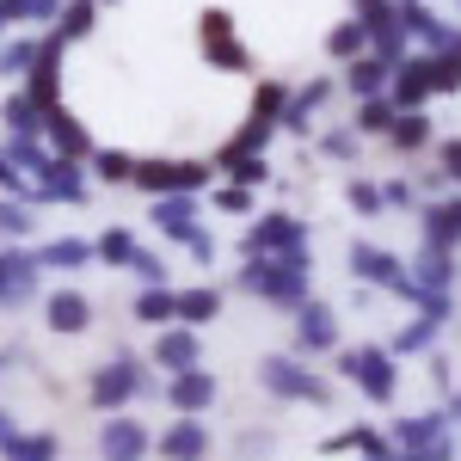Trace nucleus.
<instances>
[{
    "label": "nucleus",
    "mask_w": 461,
    "mask_h": 461,
    "mask_svg": "<svg viewBox=\"0 0 461 461\" xmlns=\"http://www.w3.org/2000/svg\"><path fill=\"white\" fill-rule=\"evenodd\" d=\"M308 284H314V258H308V247L295 252H271V258H252V265H240V289L247 295H265V302H308Z\"/></svg>",
    "instance_id": "obj_1"
},
{
    "label": "nucleus",
    "mask_w": 461,
    "mask_h": 461,
    "mask_svg": "<svg viewBox=\"0 0 461 461\" xmlns=\"http://www.w3.org/2000/svg\"><path fill=\"white\" fill-rule=\"evenodd\" d=\"M148 449H160V461H210V425L203 419H173Z\"/></svg>",
    "instance_id": "obj_9"
},
{
    "label": "nucleus",
    "mask_w": 461,
    "mask_h": 461,
    "mask_svg": "<svg viewBox=\"0 0 461 461\" xmlns=\"http://www.w3.org/2000/svg\"><path fill=\"white\" fill-rule=\"evenodd\" d=\"M93 258H105V265H130V258H136V234H130V228H105V234L93 240Z\"/></svg>",
    "instance_id": "obj_32"
},
{
    "label": "nucleus",
    "mask_w": 461,
    "mask_h": 461,
    "mask_svg": "<svg viewBox=\"0 0 461 461\" xmlns=\"http://www.w3.org/2000/svg\"><path fill=\"white\" fill-rule=\"evenodd\" d=\"M136 320H142V326H154V332H160V326H173L178 320V289H142V295H136Z\"/></svg>",
    "instance_id": "obj_28"
},
{
    "label": "nucleus",
    "mask_w": 461,
    "mask_h": 461,
    "mask_svg": "<svg viewBox=\"0 0 461 461\" xmlns=\"http://www.w3.org/2000/svg\"><path fill=\"white\" fill-rule=\"evenodd\" d=\"M443 178L461 185V142H443Z\"/></svg>",
    "instance_id": "obj_46"
},
{
    "label": "nucleus",
    "mask_w": 461,
    "mask_h": 461,
    "mask_svg": "<svg viewBox=\"0 0 461 461\" xmlns=\"http://www.w3.org/2000/svg\"><path fill=\"white\" fill-rule=\"evenodd\" d=\"M154 363H160L167 375H185V369H197V363H203V345H197V332H191V326H160V339H154Z\"/></svg>",
    "instance_id": "obj_13"
},
{
    "label": "nucleus",
    "mask_w": 461,
    "mask_h": 461,
    "mask_svg": "<svg viewBox=\"0 0 461 461\" xmlns=\"http://www.w3.org/2000/svg\"><path fill=\"white\" fill-rule=\"evenodd\" d=\"M351 277L375 289H400L406 284V258H393L388 247H369V240H351Z\"/></svg>",
    "instance_id": "obj_8"
},
{
    "label": "nucleus",
    "mask_w": 461,
    "mask_h": 461,
    "mask_svg": "<svg viewBox=\"0 0 461 461\" xmlns=\"http://www.w3.org/2000/svg\"><path fill=\"white\" fill-rule=\"evenodd\" d=\"M37 258L19 247H0V308H19V302H32L37 295Z\"/></svg>",
    "instance_id": "obj_11"
},
{
    "label": "nucleus",
    "mask_w": 461,
    "mask_h": 461,
    "mask_svg": "<svg viewBox=\"0 0 461 461\" xmlns=\"http://www.w3.org/2000/svg\"><path fill=\"white\" fill-rule=\"evenodd\" d=\"M86 160H93V173L105 178V185H130V173H136V160H130V154H117V148H93Z\"/></svg>",
    "instance_id": "obj_35"
},
{
    "label": "nucleus",
    "mask_w": 461,
    "mask_h": 461,
    "mask_svg": "<svg viewBox=\"0 0 461 461\" xmlns=\"http://www.w3.org/2000/svg\"><path fill=\"white\" fill-rule=\"evenodd\" d=\"M393 19H400V32H419L430 50H443V43L456 37V32H449V25H443V19L425 6V0H393Z\"/></svg>",
    "instance_id": "obj_18"
},
{
    "label": "nucleus",
    "mask_w": 461,
    "mask_h": 461,
    "mask_svg": "<svg viewBox=\"0 0 461 461\" xmlns=\"http://www.w3.org/2000/svg\"><path fill=\"white\" fill-rule=\"evenodd\" d=\"M0 456H6V461H56V456H62V443H56L50 430H13V437L0 443Z\"/></svg>",
    "instance_id": "obj_25"
},
{
    "label": "nucleus",
    "mask_w": 461,
    "mask_h": 461,
    "mask_svg": "<svg viewBox=\"0 0 461 461\" xmlns=\"http://www.w3.org/2000/svg\"><path fill=\"white\" fill-rule=\"evenodd\" d=\"M37 271H80V265H93V240H74V234H62V240H50L43 252H32Z\"/></svg>",
    "instance_id": "obj_23"
},
{
    "label": "nucleus",
    "mask_w": 461,
    "mask_h": 461,
    "mask_svg": "<svg viewBox=\"0 0 461 461\" xmlns=\"http://www.w3.org/2000/svg\"><path fill=\"white\" fill-rule=\"evenodd\" d=\"M130 265H136V271H142V277H148V289H160V284H167V265H160V252L136 247V258H130Z\"/></svg>",
    "instance_id": "obj_42"
},
{
    "label": "nucleus",
    "mask_w": 461,
    "mask_h": 461,
    "mask_svg": "<svg viewBox=\"0 0 461 461\" xmlns=\"http://www.w3.org/2000/svg\"><path fill=\"white\" fill-rule=\"evenodd\" d=\"M443 56H449V62H456V68H461V32L449 37V43H443Z\"/></svg>",
    "instance_id": "obj_50"
},
{
    "label": "nucleus",
    "mask_w": 461,
    "mask_h": 461,
    "mask_svg": "<svg viewBox=\"0 0 461 461\" xmlns=\"http://www.w3.org/2000/svg\"><path fill=\"white\" fill-rule=\"evenodd\" d=\"M148 425H136V419H123V412H111L105 430H99V456L105 461H142L148 456Z\"/></svg>",
    "instance_id": "obj_12"
},
{
    "label": "nucleus",
    "mask_w": 461,
    "mask_h": 461,
    "mask_svg": "<svg viewBox=\"0 0 461 461\" xmlns=\"http://www.w3.org/2000/svg\"><path fill=\"white\" fill-rule=\"evenodd\" d=\"M443 425H461V393H449V406H443Z\"/></svg>",
    "instance_id": "obj_49"
},
{
    "label": "nucleus",
    "mask_w": 461,
    "mask_h": 461,
    "mask_svg": "<svg viewBox=\"0 0 461 461\" xmlns=\"http://www.w3.org/2000/svg\"><path fill=\"white\" fill-rule=\"evenodd\" d=\"M43 142L56 148V160H86L93 154V142H86V130L74 123L68 111L56 105V111H43Z\"/></svg>",
    "instance_id": "obj_16"
},
{
    "label": "nucleus",
    "mask_w": 461,
    "mask_h": 461,
    "mask_svg": "<svg viewBox=\"0 0 461 461\" xmlns=\"http://www.w3.org/2000/svg\"><path fill=\"white\" fill-rule=\"evenodd\" d=\"M393 111H406V105H425L430 93H456L461 86V68L443 56V50H430V56H406L400 68H393Z\"/></svg>",
    "instance_id": "obj_2"
},
{
    "label": "nucleus",
    "mask_w": 461,
    "mask_h": 461,
    "mask_svg": "<svg viewBox=\"0 0 461 461\" xmlns=\"http://www.w3.org/2000/svg\"><path fill=\"white\" fill-rule=\"evenodd\" d=\"M388 80H393V68L382 62V56H369V50L351 62V93H357V99H382V93H388Z\"/></svg>",
    "instance_id": "obj_27"
},
{
    "label": "nucleus",
    "mask_w": 461,
    "mask_h": 461,
    "mask_svg": "<svg viewBox=\"0 0 461 461\" xmlns=\"http://www.w3.org/2000/svg\"><path fill=\"white\" fill-rule=\"evenodd\" d=\"M13 430H19V425H13V412H6V406H0V443H6V437H13Z\"/></svg>",
    "instance_id": "obj_51"
},
{
    "label": "nucleus",
    "mask_w": 461,
    "mask_h": 461,
    "mask_svg": "<svg viewBox=\"0 0 461 461\" xmlns=\"http://www.w3.org/2000/svg\"><path fill=\"white\" fill-rule=\"evenodd\" d=\"M382 203H388V210H412V203H419V185L393 178V185H382Z\"/></svg>",
    "instance_id": "obj_43"
},
{
    "label": "nucleus",
    "mask_w": 461,
    "mask_h": 461,
    "mask_svg": "<svg viewBox=\"0 0 461 461\" xmlns=\"http://www.w3.org/2000/svg\"><path fill=\"white\" fill-rule=\"evenodd\" d=\"M0 375H6V351H0Z\"/></svg>",
    "instance_id": "obj_53"
},
{
    "label": "nucleus",
    "mask_w": 461,
    "mask_h": 461,
    "mask_svg": "<svg viewBox=\"0 0 461 461\" xmlns=\"http://www.w3.org/2000/svg\"><path fill=\"white\" fill-rule=\"evenodd\" d=\"M456 240H461V197L456 203H425V247L456 252Z\"/></svg>",
    "instance_id": "obj_22"
},
{
    "label": "nucleus",
    "mask_w": 461,
    "mask_h": 461,
    "mask_svg": "<svg viewBox=\"0 0 461 461\" xmlns=\"http://www.w3.org/2000/svg\"><path fill=\"white\" fill-rule=\"evenodd\" d=\"M393 117H400L393 99H363V105H357V130H363V136H388Z\"/></svg>",
    "instance_id": "obj_34"
},
{
    "label": "nucleus",
    "mask_w": 461,
    "mask_h": 461,
    "mask_svg": "<svg viewBox=\"0 0 461 461\" xmlns=\"http://www.w3.org/2000/svg\"><path fill=\"white\" fill-rule=\"evenodd\" d=\"M203 50H210L215 68H247V50H240L234 37H203Z\"/></svg>",
    "instance_id": "obj_38"
},
{
    "label": "nucleus",
    "mask_w": 461,
    "mask_h": 461,
    "mask_svg": "<svg viewBox=\"0 0 461 461\" xmlns=\"http://www.w3.org/2000/svg\"><path fill=\"white\" fill-rule=\"evenodd\" d=\"M154 228H160V234H173V240H191V234H197V203H191V197H154Z\"/></svg>",
    "instance_id": "obj_20"
},
{
    "label": "nucleus",
    "mask_w": 461,
    "mask_h": 461,
    "mask_svg": "<svg viewBox=\"0 0 461 461\" xmlns=\"http://www.w3.org/2000/svg\"><path fill=\"white\" fill-rule=\"evenodd\" d=\"M221 314V289L215 284H203V289H178V326H210V320Z\"/></svg>",
    "instance_id": "obj_26"
},
{
    "label": "nucleus",
    "mask_w": 461,
    "mask_h": 461,
    "mask_svg": "<svg viewBox=\"0 0 461 461\" xmlns=\"http://www.w3.org/2000/svg\"><path fill=\"white\" fill-rule=\"evenodd\" d=\"M6 25H13V6H6V0H0V32H6Z\"/></svg>",
    "instance_id": "obj_52"
},
{
    "label": "nucleus",
    "mask_w": 461,
    "mask_h": 461,
    "mask_svg": "<svg viewBox=\"0 0 461 461\" xmlns=\"http://www.w3.org/2000/svg\"><path fill=\"white\" fill-rule=\"evenodd\" d=\"M43 320H50V332H86V326H93V302L74 295V289H56V295L43 302Z\"/></svg>",
    "instance_id": "obj_17"
},
{
    "label": "nucleus",
    "mask_w": 461,
    "mask_h": 461,
    "mask_svg": "<svg viewBox=\"0 0 461 461\" xmlns=\"http://www.w3.org/2000/svg\"><path fill=\"white\" fill-rule=\"evenodd\" d=\"M32 221H37V215L25 210V203H13V197L0 203V234H6V240H25V234H32Z\"/></svg>",
    "instance_id": "obj_37"
},
{
    "label": "nucleus",
    "mask_w": 461,
    "mask_h": 461,
    "mask_svg": "<svg viewBox=\"0 0 461 461\" xmlns=\"http://www.w3.org/2000/svg\"><path fill=\"white\" fill-rule=\"evenodd\" d=\"M320 148H326L332 160H351V154H357V130H332V136H326Z\"/></svg>",
    "instance_id": "obj_44"
},
{
    "label": "nucleus",
    "mask_w": 461,
    "mask_h": 461,
    "mask_svg": "<svg viewBox=\"0 0 461 461\" xmlns=\"http://www.w3.org/2000/svg\"><path fill=\"white\" fill-rule=\"evenodd\" d=\"M339 369H345V382H357V393H369L375 406H388L393 388H400V369H393V357L382 351V345H357V351H345Z\"/></svg>",
    "instance_id": "obj_5"
},
{
    "label": "nucleus",
    "mask_w": 461,
    "mask_h": 461,
    "mask_svg": "<svg viewBox=\"0 0 461 461\" xmlns=\"http://www.w3.org/2000/svg\"><path fill=\"white\" fill-rule=\"evenodd\" d=\"M203 37H234V19L215 6V13H203Z\"/></svg>",
    "instance_id": "obj_45"
},
{
    "label": "nucleus",
    "mask_w": 461,
    "mask_h": 461,
    "mask_svg": "<svg viewBox=\"0 0 461 461\" xmlns=\"http://www.w3.org/2000/svg\"><path fill=\"white\" fill-rule=\"evenodd\" d=\"M6 6H13V25L19 19H56L62 13V0H6Z\"/></svg>",
    "instance_id": "obj_41"
},
{
    "label": "nucleus",
    "mask_w": 461,
    "mask_h": 461,
    "mask_svg": "<svg viewBox=\"0 0 461 461\" xmlns=\"http://www.w3.org/2000/svg\"><path fill=\"white\" fill-rule=\"evenodd\" d=\"M37 62V43H6L0 50V74H25Z\"/></svg>",
    "instance_id": "obj_40"
},
{
    "label": "nucleus",
    "mask_w": 461,
    "mask_h": 461,
    "mask_svg": "<svg viewBox=\"0 0 461 461\" xmlns=\"http://www.w3.org/2000/svg\"><path fill=\"white\" fill-rule=\"evenodd\" d=\"M215 375L210 369H185V375H167V406H173L178 419H197V412H210L215 406Z\"/></svg>",
    "instance_id": "obj_10"
},
{
    "label": "nucleus",
    "mask_w": 461,
    "mask_h": 461,
    "mask_svg": "<svg viewBox=\"0 0 461 461\" xmlns=\"http://www.w3.org/2000/svg\"><path fill=\"white\" fill-rule=\"evenodd\" d=\"M320 449H326V456H339V449H363V456H388V443H382V437H375L369 425H351V430H339V437H326Z\"/></svg>",
    "instance_id": "obj_31"
},
{
    "label": "nucleus",
    "mask_w": 461,
    "mask_h": 461,
    "mask_svg": "<svg viewBox=\"0 0 461 461\" xmlns=\"http://www.w3.org/2000/svg\"><path fill=\"white\" fill-rule=\"evenodd\" d=\"M93 19H99V0H68V6L56 13V37H62V43H74V37L93 32Z\"/></svg>",
    "instance_id": "obj_29"
},
{
    "label": "nucleus",
    "mask_w": 461,
    "mask_h": 461,
    "mask_svg": "<svg viewBox=\"0 0 461 461\" xmlns=\"http://www.w3.org/2000/svg\"><path fill=\"white\" fill-rule=\"evenodd\" d=\"M295 247H308V228H302L289 210L258 215L247 234H240V252H247V258H271V252H295Z\"/></svg>",
    "instance_id": "obj_7"
},
{
    "label": "nucleus",
    "mask_w": 461,
    "mask_h": 461,
    "mask_svg": "<svg viewBox=\"0 0 461 461\" xmlns=\"http://www.w3.org/2000/svg\"><path fill=\"white\" fill-rule=\"evenodd\" d=\"M443 412H412V419H393L388 430V449H425V443H437L443 437Z\"/></svg>",
    "instance_id": "obj_19"
},
{
    "label": "nucleus",
    "mask_w": 461,
    "mask_h": 461,
    "mask_svg": "<svg viewBox=\"0 0 461 461\" xmlns=\"http://www.w3.org/2000/svg\"><path fill=\"white\" fill-rule=\"evenodd\" d=\"M130 185H142L148 197H191V191L210 185V167H197V160H136Z\"/></svg>",
    "instance_id": "obj_6"
},
{
    "label": "nucleus",
    "mask_w": 461,
    "mask_h": 461,
    "mask_svg": "<svg viewBox=\"0 0 461 461\" xmlns=\"http://www.w3.org/2000/svg\"><path fill=\"white\" fill-rule=\"evenodd\" d=\"M221 167L234 173V185H240V191H247V185H265V178H271L265 154H221Z\"/></svg>",
    "instance_id": "obj_36"
},
{
    "label": "nucleus",
    "mask_w": 461,
    "mask_h": 461,
    "mask_svg": "<svg viewBox=\"0 0 461 461\" xmlns=\"http://www.w3.org/2000/svg\"><path fill=\"white\" fill-rule=\"evenodd\" d=\"M456 6H461V0H456Z\"/></svg>",
    "instance_id": "obj_54"
},
{
    "label": "nucleus",
    "mask_w": 461,
    "mask_h": 461,
    "mask_svg": "<svg viewBox=\"0 0 461 461\" xmlns=\"http://www.w3.org/2000/svg\"><path fill=\"white\" fill-rule=\"evenodd\" d=\"M0 117H6V136H13V142H37V136H43V111H37L25 93H6Z\"/></svg>",
    "instance_id": "obj_24"
},
{
    "label": "nucleus",
    "mask_w": 461,
    "mask_h": 461,
    "mask_svg": "<svg viewBox=\"0 0 461 461\" xmlns=\"http://www.w3.org/2000/svg\"><path fill=\"white\" fill-rule=\"evenodd\" d=\"M326 93H332V80H308V86H302V93H289V99H284V117H277V123H284V130H295V136H302V130H308V123H314V111L326 105Z\"/></svg>",
    "instance_id": "obj_21"
},
{
    "label": "nucleus",
    "mask_w": 461,
    "mask_h": 461,
    "mask_svg": "<svg viewBox=\"0 0 461 461\" xmlns=\"http://www.w3.org/2000/svg\"><path fill=\"white\" fill-rule=\"evenodd\" d=\"M363 50H369V37H363L357 19H345V25H332V32H326V56H332V62H357Z\"/></svg>",
    "instance_id": "obj_30"
},
{
    "label": "nucleus",
    "mask_w": 461,
    "mask_h": 461,
    "mask_svg": "<svg viewBox=\"0 0 461 461\" xmlns=\"http://www.w3.org/2000/svg\"><path fill=\"white\" fill-rule=\"evenodd\" d=\"M388 136H393V148H406V154H412V148H425V142H430V117H419V111H400Z\"/></svg>",
    "instance_id": "obj_33"
},
{
    "label": "nucleus",
    "mask_w": 461,
    "mask_h": 461,
    "mask_svg": "<svg viewBox=\"0 0 461 461\" xmlns=\"http://www.w3.org/2000/svg\"><path fill=\"white\" fill-rule=\"evenodd\" d=\"M295 345L302 351H332L339 345V320H332L326 302H302L295 308Z\"/></svg>",
    "instance_id": "obj_15"
},
{
    "label": "nucleus",
    "mask_w": 461,
    "mask_h": 461,
    "mask_svg": "<svg viewBox=\"0 0 461 461\" xmlns=\"http://www.w3.org/2000/svg\"><path fill=\"white\" fill-rule=\"evenodd\" d=\"M406 284L419 289V295H449V289H456V252L425 247V252H419V265L406 271Z\"/></svg>",
    "instance_id": "obj_14"
},
{
    "label": "nucleus",
    "mask_w": 461,
    "mask_h": 461,
    "mask_svg": "<svg viewBox=\"0 0 461 461\" xmlns=\"http://www.w3.org/2000/svg\"><path fill=\"white\" fill-rule=\"evenodd\" d=\"M345 197H351L357 215H382V210H388V203H382V185H363V178H351V191H345Z\"/></svg>",
    "instance_id": "obj_39"
},
{
    "label": "nucleus",
    "mask_w": 461,
    "mask_h": 461,
    "mask_svg": "<svg viewBox=\"0 0 461 461\" xmlns=\"http://www.w3.org/2000/svg\"><path fill=\"white\" fill-rule=\"evenodd\" d=\"M252 203V191H240V185H228V191H221V210H247Z\"/></svg>",
    "instance_id": "obj_48"
},
{
    "label": "nucleus",
    "mask_w": 461,
    "mask_h": 461,
    "mask_svg": "<svg viewBox=\"0 0 461 461\" xmlns=\"http://www.w3.org/2000/svg\"><path fill=\"white\" fill-rule=\"evenodd\" d=\"M258 388L271 393V400H314V406L332 400V388L320 382L308 363H295V357H265L258 363Z\"/></svg>",
    "instance_id": "obj_3"
},
{
    "label": "nucleus",
    "mask_w": 461,
    "mask_h": 461,
    "mask_svg": "<svg viewBox=\"0 0 461 461\" xmlns=\"http://www.w3.org/2000/svg\"><path fill=\"white\" fill-rule=\"evenodd\" d=\"M185 247L197 252V258H203V265H210V258H215V240H210V234H203V228H197V234H191V240H185Z\"/></svg>",
    "instance_id": "obj_47"
},
{
    "label": "nucleus",
    "mask_w": 461,
    "mask_h": 461,
    "mask_svg": "<svg viewBox=\"0 0 461 461\" xmlns=\"http://www.w3.org/2000/svg\"><path fill=\"white\" fill-rule=\"evenodd\" d=\"M136 393H148V369L130 351H117L111 363H99V375H93V406H99L105 419H111V412H123Z\"/></svg>",
    "instance_id": "obj_4"
}]
</instances>
